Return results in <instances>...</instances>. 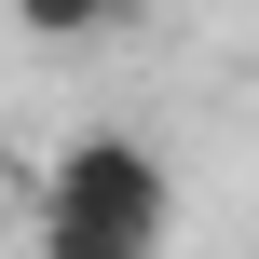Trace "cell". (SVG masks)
Here are the masks:
<instances>
[{
	"label": "cell",
	"instance_id": "7a4b0ae2",
	"mask_svg": "<svg viewBox=\"0 0 259 259\" xmlns=\"http://www.w3.org/2000/svg\"><path fill=\"white\" fill-rule=\"evenodd\" d=\"M14 27L27 41H96V27H123V0H14Z\"/></svg>",
	"mask_w": 259,
	"mask_h": 259
},
{
	"label": "cell",
	"instance_id": "6da1fadb",
	"mask_svg": "<svg viewBox=\"0 0 259 259\" xmlns=\"http://www.w3.org/2000/svg\"><path fill=\"white\" fill-rule=\"evenodd\" d=\"M41 259H164L178 232V178H164V150L150 137H123V123H96V137H68L55 164H41Z\"/></svg>",
	"mask_w": 259,
	"mask_h": 259
},
{
	"label": "cell",
	"instance_id": "3957f363",
	"mask_svg": "<svg viewBox=\"0 0 259 259\" xmlns=\"http://www.w3.org/2000/svg\"><path fill=\"white\" fill-rule=\"evenodd\" d=\"M123 14H150V0H123Z\"/></svg>",
	"mask_w": 259,
	"mask_h": 259
}]
</instances>
